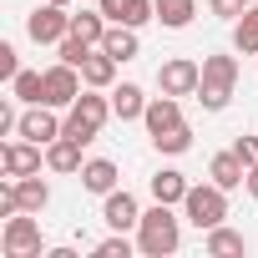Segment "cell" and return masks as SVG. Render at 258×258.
<instances>
[{"label": "cell", "mask_w": 258, "mask_h": 258, "mask_svg": "<svg viewBox=\"0 0 258 258\" xmlns=\"http://www.w3.org/2000/svg\"><path fill=\"white\" fill-rule=\"evenodd\" d=\"M16 71H21V61H16V46L6 41V46H0V76H6V81H11Z\"/></svg>", "instance_id": "836d02e7"}, {"label": "cell", "mask_w": 258, "mask_h": 258, "mask_svg": "<svg viewBox=\"0 0 258 258\" xmlns=\"http://www.w3.org/2000/svg\"><path fill=\"white\" fill-rule=\"evenodd\" d=\"M106 116H111V101L106 96H96V86L91 91H81L71 106H66V132L61 137H71V142H96L101 137V126H106Z\"/></svg>", "instance_id": "7a4b0ae2"}, {"label": "cell", "mask_w": 258, "mask_h": 258, "mask_svg": "<svg viewBox=\"0 0 258 258\" xmlns=\"http://www.w3.org/2000/svg\"><path fill=\"white\" fill-rule=\"evenodd\" d=\"M233 51H243V56H258V0L233 21Z\"/></svg>", "instance_id": "ffe728a7"}, {"label": "cell", "mask_w": 258, "mask_h": 258, "mask_svg": "<svg viewBox=\"0 0 258 258\" xmlns=\"http://www.w3.org/2000/svg\"><path fill=\"white\" fill-rule=\"evenodd\" d=\"M233 152L243 157V167H253V162H258V137H238V142H233Z\"/></svg>", "instance_id": "d6a6232c"}, {"label": "cell", "mask_w": 258, "mask_h": 258, "mask_svg": "<svg viewBox=\"0 0 258 258\" xmlns=\"http://www.w3.org/2000/svg\"><path fill=\"white\" fill-rule=\"evenodd\" d=\"M0 172L6 177H31V172H41V142H6L0 147Z\"/></svg>", "instance_id": "8fae6325"}, {"label": "cell", "mask_w": 258, "mask_h": 258, "mask_svg": "<svg viewBox=\"0 0 258 258\" xmlns=\"http://www.w3.org/2000/svg\"><path fill=\"white\" fill-rule=\"evenodd\" d=\"M182 213H187V223L192 228H218L223 218H228V187H218V182H203V187H187V198H182Z\"/></svg>", "instance_id": "277c9868"}, {"label": "cell", "mask_w": 258, "mask_h": 258, "mask_svg": "<svg viewBox=\"0 0 258 258\" xmlns=\"http://www.w3.org/2000/svg\"><path fill=\"white\" fill-rule=\"evenodd\" d=\"M81 187L96 192V198H106V192L116 187V162H111V157H91V162H81Z\"/></svg>", "instance_id": "e0dca14e"}, {"label": "cell", "mask_w": 258, "mask_h": 258, "mask_svg": "<svg viewBox=\"0 0 258 258\" xmlns=\"http://www.w3.org/2000/svg\"><path fill=\"white\" fill-rule=\"evenodd\" d=\"M56 6H71V0H56Z\"/></svg>", "instance_id": "d590c367"}, {"label": "cell", "mask_w": 258, "mask_h": 258, "mask_svg": "<svg viewBox=\"0 0 258 258\" xmlns=\"http://www.w3.org/2000/svg\"><path fill=\"white\" fill-rule=\"evenodd\" d=\"M152 147L157 152H167V157H177V152H187L192 147V126L182 121V126H172V132H162V137H152Z\"/></svg>", "instance_id": "4316f807"}, {"label": "cell", "mask_w": 258, "mask_h": 258, "mask_svg": "<svg viewBox=\"0 0 258 258\" xmlns=\"http://www.w3.org/2000/svg\"><path fill=\"white\" fill-rule=\"evenodd\" d=\"M187 187H192V182H187L177 167H162V172L152 177V203H172V208H177V203L187 198Z\"/></svg>", "instance_id": "d6986e66"}, {"label": "cell", "mask_w": 258, "mask_h": 258, "mask_svg": "<svg viewBox=\"0 0 258 258\" xmlns=\"http://www.w3.org/2000/svg\"><path fill=\"white\" fill-rule=\"evenodd\" d=\"M198 86H203V66L192 56H172V61L157 66V91H167V96H198Z\"/></svg>", "instance_id": "8992f818"}, {"label": "cell", "mask_w": 258, "mask_h": 258, "mask_svg": "<svg viewBox=\"0 0 258 258\" xmlns=\"http://www.w3.org/2000/svg\"><path fill=\"white\" fill-rule=\"evenodd\" d=\"M56 51H61V61H71V66H81V61H86V56H91V51H96V46H86V41H81V36H66V41H61V46H56Z\"/></svg>", "instance_id": "f1b7e54d"}, {"label": "cell", "mask_w": 258, "mask_h": 258, "mask_svg": "<svg viewBox=\"0 0 258 258\" xmlns=\"http://www.w3.org/2000/svg\"><path fill=\"white\" fill-rule=\"evenodd\" d=\"M106 31H111V21H106L101 11H76V16H71V36H81L86 46H101Z\"/></svg>", "instance_id": "603a6c76"}, {"label": "cell", "mask_w": 258, "mask_h": 258, "mask_svg": "<svg viewBox=\"0 0 258 258\" xmlns=\"http://www.w3.org/2000/svg\"><path fill=\"white\" fill-rule=\"evenodd\" d=\"M177 243H182V228H177L172 203L147 208L142 223H137V253H147V258H167V253H177Z\"/></svg>", "instance_id": "6da1fadb"}, {"label": "cell", "mask_w": 258, "mask_h": 258, "mask_svg": "<svg viewBox=\"0 0 258 258\" xmlns=\"http://www.w3.org/2000/svg\"><path fill=\"white\" fill-rule=\"evenodd\" d=\"M46 167H51V172H81V142L56 137V142L46 147Z\"/></svg>", "instance_id": "7402d4cb"}, {"label": "cell", "mask_w": 258, "mask_h": 258, "mask_svg": "<svg viewBox=\"0 0 258 258\" xmlns=\"http://www.w3.org/2000/svg\"><path fill=\"white\" fill-rule=\"evenodd\" d=\"M101 218H106L111 233H126V228H137V223H142V208H137V198L126 192V187H111L106 203H101Z\"/></svg>", "instance_id": "30bf717a"}, {"label": "cell", "mask_w": 258, "mask_h": 258, "mask_svg": "<svg viewBox=\"0 0 258 258\" xmlns=\"http://www.w3.org/2000/svg\"><path fill=\"white\" fill-rule=\"evenodd\" d=\"M157 6V21L167 26V31H182L192 16H198V0H152Z\"/></svg>", "instance_id": "d4e9b609"}, {"label": "cell", "mask_w": 258, "mask_h": 258, "mask_svg": "<svg viewBox=\"0 0 258 258\" xmlns=\"http://www.w3.org/2000/svg\"><path fill=\"white\" fill-rule=\"evenodd\" d=\"M0 248H6V258H41V223H36V218H26V213L6 218Z\"/></svg>", "instance_id": "52a82bcc"}, {"label": "cell", "mask_w": 258, "mask_h": 258, "mask_svg": "<svg viewBox=\"0 0 258 258\" xmlns=\"http://www.w3.org/2000/svg\"><path fill=\"white\" fill-rule=\"evenodd\" d=\"M16 198H21V208H26V213H41V208L51 203V187L31 172V177H16Z\"/></svg>", "instance_id": "484cf974"}, {"label": "cell", "mask_w": 258, "mask_h": 258, "mask_svg": "<svg viewBox=\"0 0 258 258\" xmlns=\"http://www.w3.org/2000/svg\"><path fill=\"white\" fill-rule=\"evenodd\" d=\"M96 258H132V243H126V233H111L96 243Z\"/></svg>", "instance_id": "83f0119b"}, {"label": "cell", "mask_w": 258, "mask_h": 258, "mask_svg": "<svg viewBox=\"0 0 258 258\" xmlns=\"http://www.w3.org/2000/svg\"><path fill=\"white\" fill-rule=\"evenodd\" d=\"M243 187H248V198H258V162L248 167V182H243Z\"/></svg>", "instance_id": "e575fe53"}, {"label": "cell", "mask_w": 258, "mask_h": 258, "mask_svg": "<svg viewBox=\"0 0 258 258\" xmlns=\"http://www.w3.org/2000/svg\"><path fill=\"white\" fill-rule=\"evenodd\" d=\"M81 66H71V61H56V66H46V106H71L76 96H81Z\"/></svg>", "instance_id": "ba28073f"}, {"label": "cell", "mask_w": 258, "mask_h": 258, "mask_svg": "<svg viewBox=\"0 0 258 258\" xmlns=\"http://www.w3.org/2000/svg\"><path fill=\"white\" fill-rule=\"evenodd\" d=\"M116 66H121V61H116V56H106V51L96 46V51L81 61V81H86V86H96V91H106V86L116 81Z\"/></svg>", "instance_id": "2e32d148"}, {"label": "cell", "mask_w": 258, "mask_h": 258, "mask_svg": "<svg viewBox=\"0 0 258 258\" xmlns=\"http://www.w3.org/2000/svg\"><path fill=\"white\" fill-rule=\"evenodd\" d=\"M233 86H238V61L233 56H203V86H198L203 111H223L233 101Z\"/></svg>", "instance_id": "3957f363"}, {"label": "cell", "mask_w": 258, "mask_h": 258, "mask_svg": "<svg viewBox=\"0 0 258 258\" xmlns=\"http://www.w3.org/2000/svg\"><path fill=\"white\" fill-rule=\"evenodd\" d=\"M147 101H152V96H147L137 81H121V86L111 91V116H121V121H137V116L147 111Z\"/></svg>", "instance_id": "9a60e30c"}, {"label": "cell", "mask_w": 258, "mask_h": 258, "mask_svg": "<svg viewBox=\"0 0 258 258\" xmlns=\"http://www.w3.org/2000/svg\"><path fill=\"white\" fill-rule=\"evenodd\" d=\"M208 177H213L218 187H228V192H233V187H243V182H248V167H243V157L228 147V152H218V157L208 162Z\"/></svg>", "instance_id": "5bb4252c"}, {"label": "cell", "mask_w": 258, "mask_h": 258, "mask_svg": "<svg viewBox=\"0 0 258 258\" xmlns=\"http://www.w3.org/2000/svg\"><path fill=\"white\" fill-rule=\"evenodd\" d=\"M248 6H253V0H208V11H213V16H223V21H238Z\"/></svg>", "instance_id": "4dcf8cb0"}, {"label": "cell", "mask_w": 258, "mask_h": 258, "mask_svg": "<svg viewBox=\"0 0 258 258\" xmlns=\"http://www.w3.org/2000/svg\"><path fill=\"white\" fill-rule=\"evenodd\" d=\"M11 132H21V116L11 101H0V137H11Z\"/></svg>", "instance_id": "1f68e13d"}, {"label": "cell", "mask_w": 258, "mask_h": 258, "mask_svg": "<svg viewBox=\"0 0 258 258\" xmlns=\"http://www.w3.org/2000/svg\"><path fill=\"white\" fill-rule=\"evenodd\" d=\"M26 36H31L36 46H61V41L71 36V16H66V6H56V0L36 6V11L26 16Z\"/></svg>", "instance_id": "5b68a950"}, {"label": "cell", "mask_w": 258, "mask_h": 258, "mask_svg": "<svg viewBox=\"0 0 258 258\" xmlns=\"http://www.w3.org/2000/svg\"><path fill=\"white\" fill-rule=\"evenodd\" d=\"M213 258H233V253H248V243H243V233H233V228H208V243H203Z\"/></svg>", "instance_id": "cb8c5ba5"}, {"label": "cell", "mask_w": 258, "mask_h": 258, "mask_svg": "<svg viewBox=\"0 0 258 258\" xmlns=\"http://www.w3.org/2000/svg\"><path fill=\"white\" fill-rule=\"evenodd\" d=\"M142 121H147V132L152 137H162V132H172V126H182V106H177V96H152L147 101V111H142Z\"/></svg>", "instance_id": "4fadbf2b"}, {"label": "cell", "mask_w": 258, "mask_h": 258, "mask_svg": "<svg viewBox=\"0 0 258 258\" xmlns=\"http://www.w3.org/2000/svg\"><path fill=\"white\" fill-rule=\"evenodd\" d=\"M16 213H26V208L16 198V177H6V182H0V218H16Z\"/></svg>", "instance_id": "f546056e"}, {"label": "cell", "mask_w": 258, "mask_h": 258, "mask_svg": "<svg viewBox=\"0 0 258 258\" xmlns=\"http://www.w3.org/2000/svg\"><path fill=\"white\" fill-rule=\"evenodd\" d=\"M111 26H147V21H157V6L152 0H101L96 6Z\"/></svg>", "instance_id": "7c38bea8"}, {"label": "cell", "mask_w": 258, "mask_h": 258, "mask_svg": "<svg viewBox=\"0 0 258 258\" xmlns=\"http://www.w3.org/2000/svg\"><path fill=\"white\" fill-rule=\"evenodd\" d=\"M11 96L26 101V106H41L46 101V71H16L11 76Z\"/></svg>", "instance_id": "44dd1931"}, {"label": "cell", "mask_w": 258, "mask_h": 258, "mask_svg": "<svg viewBox=\"0 0 258 258\" xmlns=\"http://www.w3.org/2000/svg\"><path fill=\"white\" fill-rule=\"evenodd\" d=\"M101 51H106V56H116V61H132V56H142L137 26H111V31L101 36Z\"/></svg>", "instance_id": "ac0fdd59"}, {"label": "cell", "mask_w": 258, "mask_h": 258, "mask_svg": "<svg viewBox=\"0 0 258 258\" xmlns=\"http://www.w3.org/2000/svg\"><path fill=\"white\" fill-rule=\"evenodd\" d=\"M61 132H66V121L56 116V106H46V101H41V106L21 111V132H16V137H26V142H41V147H51V142H56Z\"/></svg>", "instance_id": "9c48e42d"}]
</instances>
